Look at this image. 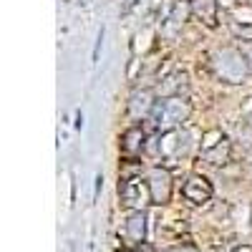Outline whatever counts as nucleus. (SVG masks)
Returning a JSON list of instances; mask_svg holds the SVG:
<instances>
[{"mask_svg":"<svg viewBox=\"0 0 252 252\" xmlns=\"http://www.w3.org/2000/svg\"><path fill=\"white\" fill-rule=\"evenodd\" d=\"M217 76L227 83H240L250 76V56L237 48H224L215 53Z\"/></svg>","mask_w":252,"mask_h":252,"instance_id":"f257e3e1","label":"nucleus"},{"mask_svg":"<svg viewBox=\"0 0 252 252\" xmlns=\"http://www.w3.org/2000/svg\"><path fill=\"white\" fill-rule=\"evenodd\" d=\"M154 121L159 129L164 131H172L174 126H179L187 116H189V103L182 98V96H169L164 103H159V106H154Z\"/></svg>","mask_w":252,"mask_h":252,"instance_id":"f03ea898","label":"nucleus"},{"mask_svg":"<svg viewBox=\"0 0 252 252\" xmlns=\"http://www.w3.org/2000/svg\"><path fill=\"white\" fill-rule=\"evenodd\" d=\"M121 199L126 207H134V209H144L146 204L152 202V192H149V182H141V179H126L121 187Z\"/></svg>","mask_w":252,"mask_h":252,"instance_id":"7ed1b4c3","label":"nucleus"},{"mask_svg":"<svg viewBox=\"0 0 252 252\" xmlns=\"http://www.w3.org/2000/svg\"><path fill=\"white\" fill-rule=\"evenodd\" d=\"M149 192L152 204H166L172 199V174L164 166H154L149 172Z\"/></svg>","mask_w":252,"mask_h":252,"instance_id":"20e7f679","label":"nucleus"},{"mask_svg":"<svg viewBox=\"0 0 252 252\" xmlns=\"http://www.w3.org/2000/svg\"><path fill=\"white\" fill-rule=\"evenodd\" d=\"M212 192H215L212 184H209V179L202 177V174L189 177L187 184H184V197L192 202V204H204V202H209V199H212Z\"/></svg>","mask_w":252,"mask_h":252,"instance_id":"39448f33","label":"nucleus"},{"mask_svg":"<svg viewBox=\"0 0 252 252\" xmlns=\"http://www.w3.org/2000/svg\"><path fill=\"white\" fill-rule=\"evenodd\" d=\"M124 235L129 240V245H141L144 237H146V215L141 209H134V212L126 217V224H124Z\"/></svg>","mask_w":252,"mask_h":252,"instance_id":"423d86ee","label":"nucleus"},{"mask_svg":"<svg viewBox=\"0 0 252 252\" xmlns=\"http://www.w3.org/2000/svg\"><path fill=\"white\" fill-rule=\"evenodd\" d=\"M229 154H232V149H229V141L222 136L220 141H215L212 146H204L202 149V159L207 164L212 166H220V164H227L229 161Z\"/></svg>","mask_w":252,"mask_h":252,"instance_id":"0eeeda50","label":"nucleus"},{"mask_svg":"<svg viewBox=\"0 0 252 252\" xmlns=\"http://www.w3.org/2000/svg\"><path fill=\"white\" fill-rule=\"evenodd\" d=\"M154 111V96H152V91H136L134 96H131V101H129V114L134 116V119H144V116H149Z\"/></svg>","mask_w":252,"mask_h":252,"instance_id":"6e6552de","label":"nucleus"},{"mask_svg":"<svg viewBox=\"0 0 252 252\" xmlns=\"http://www.w3.org/2000/svg\"><path fill=\"white\" fill-rule=\"evenodd\" d=\"M194 13V5L189 3V0H177V3L172 5V13H169V23L172 26H184L189 18H192Z\"/></svg>","mask_w":252,"mask_h":252,"instance_id":"1a4fd4ad","label":"nucleus"},{"mask_svg":"<svg viewBox=\"0 0 252 252\" xmlns=\"http://www.w3.org/2000/svg\"><path fill=\"white\" fill-rule=\"evenodd\" d=\"M141 144H144V129L141 126H131L129 131H124V139H121L124 152H139Z\"/></svg>","mask_w":252,"mask_h":252,"instance_id":"9d476101","label":"nucleus"},{"mask_svg":"<svg viewBox=\"0 0 252 252\" xmlns=\"http://www.w3.org/2000/svg\"><path fill=\"white\" fill-rule=\"evenodd\" d=\"M194 13L204 20V23L212 26L215 18H217V0H194Z\"/></svg>","mask_w":252,"mask_h":252,"instance_id":"9b49d317","label":"nucleus"},{"mask_svg":"<svg viewBox=\"0 0 252 252\" xmlns=\"http://www.w3.org/2000/svg\"><path fill=\"white\" fill-rule=\"evenodd\" d=\"M232 33L240 35L242 40H252V23H235L232 26Z\"/></svg>","mask_w":252,"mask_h":252,"instance_id":"f8f14e48","label":"nucleus"},{"mask_svg":"<svg viewBox=\"0 0 252 252\" xmlns=\"http://www.w3.org/2000/svg\"><path fill=\"white\" fill-rule=\"evenodd\" d=\"M164 252H197V247H192V245H177V247H169Z\"/></svg>","mask_w":252,"mask_h":252,"instance_id":"ddd939ff","label":"nucleus"},{"mask_svg":"<svg viewBox=\"0 0 252 252\" xmlns=\"http://www.w3.org/2000/svg\"><path fill=\"white\" fill-rule=\"evenodd\" d=\"M131 252H154V247H149L146 242H141V245H131Z\"/></svg>","mask_w":252,"mask_h":252,"instance_id":"4468645a","label":"nucleus"},{"mask_svg":"<svg viewBox=\"0 0 252 252\" xmlns=\"http://www.w3.org/2000/svg\"><path fill=\"white\" fill-rule=\"evenodd\" d=\"M235 252H252V247H237Z\"/></svg>","mask_w":252,"mask_h":252,"instance_id":"2eb2a0df","label":"nucleus"}]
</instances>
